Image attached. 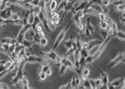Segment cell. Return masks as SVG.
<instances>
[{
    "mask_svg": "<svg viewBox=\"0 0 125 89\" xmlns=\"http://www.w3.org/2000/svg\"><path fill=\"white\" fill-rule=\"evenodd\" d=\"M72 22H73V21H70L69 22H68L67 27H66L65 28H63V30L58 34V36H57V37H56V39H55V43H54L52 50L55 51L56 48H58L59 47H60V44L63 43V41L64 40V38L66 37V34H67V29L69 28V27L70 26V24H71Z\"/></svg>",
    "mask_w": 125,
    "mask_h": 89,
    "instance_id": "cell-1",
    "label": "cell"
},
{
    "mask_svg": "<svg viewBox=\"0 0 125 89\" xmlns=\"http://www.w3.org/2000/svg\"><path fill=\"white\" fill-rule=\"evenodd\" d=\"M124 82V78H117L115 79L112 81L109 82L107 84V88H118L121 85V84Z\"/></svg>",
    "mask_w": 125,
    "mask_h": 89,
    "instance_id": "cell-2",
    "label": "cell"
},
{
    "mask_svg": "<svg viewBox=\"0 0 125 89\" xmlns=\"http://www.w3.org/2000/svg\"><path fill=\"white\" fill-rule=\"evenodd\" d=\"M47 6L50 11H55L58 6V3L56 0H51L49 2L47 3Z\"/></svg>",
    "mask_w": 125,
    "mask_h": 89,
    "instance_id": "cell-3",
    "label": "cell"
},
{
    "mask_svg": "<svg viewBox=\"0 0 125 89\" xmlns=\"http://www.w3.org/2000/svg\"><path fill=\"white\" fill-rule=\"evenodd\" d=\"M35 17L36 15L33 14V12L30 10V12L29 13L28 16H27V21H28V24H33V22H34V20H35Z\"/></svg>",
    "mask_w": 125,
    "mask_h": 89,
    "instance_id": "cell-4",
    "label": "cell"
},
{
    "mask_svg": "<svg viewBox=\"0 0 125 89\" xmlns=\"http://www.w3.org/2000/svg\"><path fill=\"white\" fill-rule=\"evenodd\" d=\"M34 30H35L36 33H40V32L45 30V27H44L43 22L40 21V22H39V23L36 24L35 27H34Z\"/></svg>",
    "mask_w": 125,
    "mask_h": 89,
    "instance_id": "cell-5",
    "label": "cell"
},
{
    "mask_svg": "<svg viewBox=\"0 0 125 89\" xmlns=\"http://www.w3.org/2000/svg\"><path fill=\"white\" fill-rule=\"evenodd\" d=\"M21 87L22 88H30L29 86V80L25 76H23L21 79Z\"/></svg>",
    "mask_w": 125,
    "mask_h": 89,
    "instance_id": "cell-6",
    "label": "cell"
},
{
    "mask_svg": "<svg viewBox=\"0 0 125 89\" xmlns=\"http://www.w3.org/2000/svg\"><path fill=\"white\" fill-rule=\"evenodd\" d=\"M90 6L92 7L93 9H94L95 11L97 12V13H101L102 12V6L100 4H95V3H91L90 4Z\"/></svg>",
    "mask_w": 125,
    "mask_h": 89,
    "instance_id": "cell-7",
    "label": "cell"
},
{
    "mask_svg": "<svg viewBox=\"0 0 125 89\" xmlns=\"http://www.w3.org/2000/svg\"><path fill=\"white\" fill-rule=\"evenodd\" d=\"M114 36L120 39L122 41H124V31H117L116 33H114Z\"/></svg>",
    "mask_w": 125,
    "mask_h": 89,
    "instance_id": "cell-8",
    "label": "cell"
},
{
    "mask_svg": "<svg viewBox=\"0 0 125 89\" xmlns=\"http://www.w3.org/2000/svg\"><path fill=\"white\" fill-rule=\"evenodd\" d=\"M101 78V81H102V86H105L107 88V84L109 83V77L108 74H105V76H100Z\"/></svg>",
    "mask_w": 125,
    "mask_h": 89,
    "instance_id": "cell-9",
    "label": "cell"
},
{
    "mask_svg": "<svg viewBox=\"0 0 125 89\" xmlns=\"http://www.w3.org/2000/svg\"><path fill=\"white\" fill-rule=\"evenodd\" d=\"M90 73V68L85 67V68H83L82 70H81V74H82V75H83V76L89 77ZM81 74H80V75H81Z\"/></svg>",
    "mask_w": 125,
    "mask_h": 89,
    "instance_id": "cell-10",
    "label": "cell"
},
{
    "mask_svg": "<svg viewBox=\"0 0 125 89\" xmlns=\"http://www.w3.org/2000/svg\"><path fill=\"white\" fill-rule=\"evenodd\" d=\"M31 10L33 12V14H35L36 16H37L38 14L41 12V10H42V9L40 8V6H33V8H32Z\"/></svg>",
    "mask_w": 125,
    "mask_h": 89,
    "instance_id": "cell-11",
    "label": "cell"
},
{
    "mask_svg": "<svg viewBox=\"0 0 125 89\" xmlns=\"http://www.w3.org/2000/svg\"><path fill=\"white\" fill-rule=\"evenodd\" d=\"M67 70V67L65 65H63V64H61L60 66L59 67V73L60 74V75H63L66 71Z\"/></svg>",
    "mask_w": 125,
    "mask_h": 89,
    "instance_id": "cell-12",
    "label": "cell"
},
{
    "mask_svg": "<svg viewBox=\"0 0 125 89\" xmlns=\"http://www.w3.org/2000/svg\"><path fill=\"white\" fill-rule=\"evenodd\" d=\"M94 81H95V87H96V88H100L102 87V81L100 77L94 79Z\"/></svg>",
    "mask_w": 125,
    "mask_h": 89,
    "instance_id": "cell-13",
    "label": "cell"
},
{
    "mask_svg": "<svg viewBox=\"0 0 125 89\" xmlns=\"http://www.w3.org/2000/svg\"><path fill=\"white\" fill-rule=\"evenodd\" d=\"M48 40L46 37H44V38H40V41H39V43L41 47H46L48 45Z\"/></svg>",
    "mask_w": 125,
    "mask_h": 89,
    "instance_id": "cell-14",
    "label": "cell"
},
{
    "mask_svg": "<svg viewBox=\"0 0 125 89\" xmlns=\"http://www.w3.org/2000/svg\"><path fill=\"white\" fill-rule=\"evenodd\" d=\"M94 58L93 55L91 54H89L87 57H85V64H91V63H94Z\"/></svg>",
    "mask_w": 125,
    "mask_h": 89,
    "instance_id": "cell-15",
    "label": "cell"
},
{
    "mask_svg": "<svg viewBox=\"0 0 125 89\" xmlns=\"http://www.w3.org/2000/svg\"><path fill=\"white\" fill-rule=\"evenodd\" d=\"M101 6L110 8L112 6V2H110V0H101Z\"/></svg>",
    "mask_w": 125,
    "mask_h": 89,
    "instance_id": "cell-16",
    "label": "cell"
},
{
    "mask_svg": "<svg viewBox=\"0 0 125 89\" xmlns=\"http://www.w3.org/2000/svg\"><path fill=\"white\" fill-rule=\"evenodd\" d=\"M115 9H116V10L117 12H120V13H121V12H124V10H125V5L124 4L118 5V6H115Z\"/></svg>",
    "mask_w": 125,
    "mask_h": 89,
    "instance_id": "cell-17",
    "label": "cell"
},
{
    "mask_svg": "<svg viewBox=\"0 0 125 89\" xmlns=\"http://www.w3.org/2000/svg\"><path fill=\"white\" fill-rule=\"evenodd\" d=\"M112 27V32H113V33H116L117 31L119 30V28H118V25H117V24H116V21H112V23L110 24ZM114 36V35H113Z\"/></svg>",
    "mask_w": 125,
    "mask_h": 89,
    "instance_id": "cell-18",
    "label": "cell"
},
{
    "mask_svg": "<svg viewBox=\"0 0 125 89\" xmlns=\"http://www.w3.org/2000/svg\"><path fill=\"white\" fill-rule=\"evenodd\" d=\"M74 77H75V84H76V85H77V87L78 88L80 87L81 84H82V80H81V78H80V76H78L77 75H75L74 76Z\"/></svg>",
    "mask_w": 125,
    "mask_h": 89,
    "instance_id": "cell-19",
    "label": "cell"
},
{
    "mask_svg": "<svg viewBox=\"0 0 125 89\" xmlns=\"http://www.w3.org/2000/svg\"><path fill=\"white\" fill-rule=\"evenodd\" d=\"M79 52H80V55L84 57V58H85V57H87L88 55H89V51H88V50H86V49L82 48L79 51Z\"/></svg>",
    "mask_w": 125,
    "mask_h": 89,
    "instance_id": "cell-20",
    "label": "cell"
},
{
    "mask_svg": "<svg viewBox=\"0 0 125 89\" xmlns=\"http://www.w3.org/2000/svg\"><path fill=\"white\" fill-rule=\"evenodd\" d=\"M107 26H108V24H107L105 21H100V23H99V27H100V30H105V29L106 28Z\"/></svg>",
    "mask_w": 125,
    "mask_h": 89,
    "instance_id": "cell-21",
    "label": "cell"
},
{
    "mask_svg": "<svg viewBox=\"0 0 125 89\" xmlns=\"http://www.w3.org/2000/svg\"><path fill=\"white\" fill-rule=\"evenodd\" d=\"M12 64H13V61L12 60H8V61H5L3 65H4V67L6 70H8L10 68V66Z\"/></svg>",
    "mask_w": 125,
    "mask_h": 89,
    "instance_id": "cell-22",
    "label": "cell"
},
{
    "mask_svg": "<svg viewBox=\"0 0 125 89\" xmlns=\"http://www.w3.org/2000/svg\"><path fill=\"white\" fill-rule=\"evenodd\" d=\"M69 83H70V88H78L77 85H76V84H75V77H74V76H72L71 80H70V81Z\"/></svg>",
    "mask_w": 125,
    "mask_h": 89,
    "instance_id": "cell-23",
    "label": "cell"
},
{
    "mask_svg": "<svg viewBox=\"0 0 125 89\" xmlns=\"http://www.w3.org/2000/svg\"><path fill=\"white\" fill-rule=\"evenodd\" d=\"M47 75H46L45 72H41L40 73H39V78L40 80H45L47 79Z\"/></svg>",
    "mask_w": 125,
    "mask_h": 89,
    "instance_id": "cell-24",
    "label": "cell"
},
{
    "mask_svg": "<svg viewBox=\"0 0 125 89\" xmlns=\"http://www.w3.org/2000/svg\"><path fill=\"white\" fill-rule=\"evenodd\" d=\"M100 36L101 37L102 39L104 40L105 39H106L108 37V33L107 32H105V30H100Z\"/></svg>",
    "mask_w": 125,
    "mask_h": 89,
    "instance_id": "cell-25",
    "label": "cell"
},
{
    "mask_svg": "<svg viewBox=\"0 0 125 89\" xmlns=\"http://www.w3.org/2000/svg\"><path fill=\"white\" fill-rule=\"evenodd\" d=\"M97 16L98 17V19L100 20V21H105V18H106L107 15L101 12V13H99Z\"/></svg>",
    "mask_w": 125,
    "mask_h": 89,
    "instance_id": "cell-26",
    "label": "cell"
},
{
    "mask_svg": "<svg viewBox=\"0 0 125 89\" xmlns=\"http://www.w3.org/2000/svg\"><path fill=\"white\" fill-rule=\"evenodd\" d=\"M82 47L83 49H86V50H88V47H89V41L88 40H82Z\"/></svg>",
    "mask_w": 125,
    "mask_h": 89,
    "instance_id": "cell-27",
    "label": "cell"
},
{
    "mask_svg": "<svg viewBox=\"0 0 125 89\" xmlns=\"http://www.w3.org/2000/svg\"><path fill=\"white\" fill-rule=\"evenodd\" d=\"M121 4H124V0H116L115 2H112V5L114 6H116L118 5H121Z\"/></svg>",
    "mask_w": 125,
    "mask_h": 89,
    "instance_id": "cell-28",
    "label": "cell"
},
{
    "mask_svg": "<svg viewBox=\"0 0 125 89\" xmlns=\"http://www.w3.org/2000/svg\"><path fill=\"white\" fill-rule=\"evenodd\" d=\"M88 80H89V82H90V88H96L95 87V81H94V79H89L88 78Z\"/></svg>",
    "mask_w": 125,
    "mask_h": 89,
    "instance_id": "cell-29",
    "label": "cell"
},
{
    "mask_svg": "<svg viewBox=\"0 0 125 89\" xmlns=\"http://www.w3.org/2000/svg\"><path fill=\"white\" fill-rule=\"evenodd\" d=\"M8 73H9L8 70H3V71L0 72V79L2 78V77H4V76H6Z\"/></svg>",
    "mask_w": 125,
    "mask_h": 89,
    "instance_id": "cell-30",
    "label": "cell"
},
{
    "mask_svg": "<svg viewBox=\"0 0 125 89\" xmlns=\"http://www.w3.org/2000/svg\"><path fill=\"white\" fill-rule=\"evenodd\" d=\"M105 21L108 24H111L112 23V21H113V20L110 18V17H109V15H107L106 18H105Z\"/></svg>",
    "mask_w": 125,
    "mask_h": 89,
    "instance_id": "cell-31",
    "label": "cell"
},
{
    "mask_svg": "<svg viewBox=\"0 0 125 89\" xmlns=\"http://www.w3.org/2000/svg\"><path fill=\"white\" fill-rule=\"evenodd\" d=\"M46 75H47V76L48 77V76H51V75H52V70H51V68H49L48 70L45 72Z\"/></svg>",
    "mask_w": 125,
    "mask_h": 89,
    "instance_id": "cell-32",
    "label": "cell"
},
{
    "mask_svg": "<svg viewBox=\"0 0 125 89\" xmlns=\"http://www.w3.org/2000/svg\"><path fill=\"white\" fill-rule=\"evenodd\" d=\"M41 68H42V72H46L51 67L49 65H45V66H41Z\"/></svg>",
    "mask_w": 125,
    "mask_h": 89,
    "instance_id": "cell-33",
    "label": "cell"
},
{
    "mask_svg": "<svg viewBox=\"0 0 125 89\" xmlns=\"http://www.w3.org/2000/svg\"><path fill=\"white\" fill-rule=\"evenodd\" d=\"M60 89H62V88H70V83L69 82H67L66 84H63L62 86H60Z\"/></svg>",
    "mask_w": 125,
    "mask_h": 89,
    "instance_id": "cell-34",
    "label": "cell"
},
{
    "mask_svg": "<svg viewBox=\"0 0 125 89\" xmlns=\"http://www.w3.org/2000/svg\"><path fill=\"white\" fill-rule=\"evenodd\" d=\"M38 35H39V36H40V38H44V37H46V34H45V31H42V32H40V33H39Z\"/></svg>",
    "mask_w": 125,
    "mask_h": 89,
    "instance_id": "cell-35",
    "label": "cell"
},
{
    "mask_svg": "<svg viewBox=\"0 0 125 89\" xmlns=\"http://www.w3.org/2000/svg\"><path fill=\"white\" fill-rule=\"evenodd\" d=\"M41 72H42V68H41V66H40L36 69V73H37V74H39V73H40Z\"/></svg>",
    "mask_w": 125,
    "mask_h": 89,
    "instance_id": "cell-36",
    "label": "cell"
},
{
    "mask_svg": "<svg viewBox=\"0 0 125 89\" xmlns=\"http://www.w3.org/2000/svg\"><path fill=\"white\" fill-rule=\"evenodd\" d=\"M66 2H67V3H71V2H73V1H74V0H65Z\"/></svg>",
    "mask_w": 125,
    "mask_h": 89,
    "instance_id": "cell-37",
    "label": "cell"
},
{
    "mask_svg": "<svg viewBox=\"0 0 125 89\" xmlns=\"http://www.w3.org/2000/svg\"><path fill=\"white\" fill-rule=\"evenodd\" d=\"M74 1H81V0H74Z\"/></svg>",
    "mask_w": 125,
    "mask_h": 89,
    "instance_id": "cell-38",
    "label": "cell"
}]
</instances>
